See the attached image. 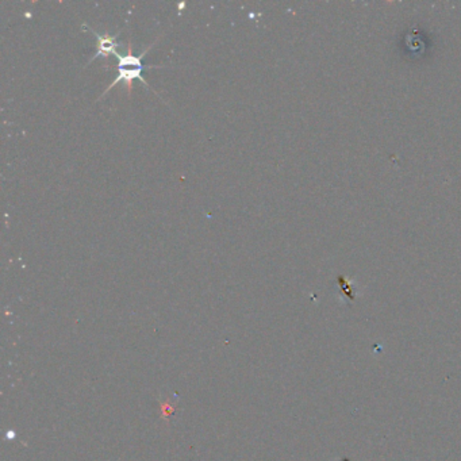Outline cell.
<instances>
[{
    "instance_id": "1",
    "label": "cell",
    "mask_w": 461,
    "mask_h": 461,
    "mask_svg": "<svg viewBox=\"0 0 461 461\" xmlns=\"http://www.w3.org/2000/svg\"><path fill=\"white\" fill-rule=\"evenodd\" d=\"M160 68H162V66H155V65H153V66H143V65H138V66H121V65H116V66L114 68V69L116 71V78H115V80H114L112 84H110V87L106 88V91L102 94L100 97H103V96L106 95L109 91H112V88H114L118 83H121V81H124V83L126 84L128 92H131V90H130L128 85H131V81L134 79L141 80L143 84L146 85V88L150 90L149 84L143 80V72H145V71H150V69H160Z\"/></svg>"
},
{
    "instance_id": "2",
    "label": "cell",
    "mask_w": 461,
    "mask_h": 461,
    "mask_svg": "<svg viewBox=\"0 0 461 461\" xmlns=\"http://www.w3.org/2000/svg\"><path fill=\"white\" fill-rule=\"evenodd\" d=\"M91 32L95 35L96 52L94 57L88 61V64H91L97 57H107L110 54H114V56L118 54L115 49H116V45H118L116 44V38H118L119 34H115V35L104 34V35H102V34L96 32L95 30H92V29H91Z\"/></svg>"
}]
</instances>
